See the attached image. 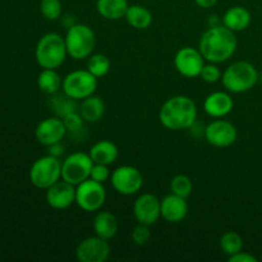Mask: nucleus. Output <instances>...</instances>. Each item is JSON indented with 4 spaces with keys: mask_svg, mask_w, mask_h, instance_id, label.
I'll return each instance as SVG.
<instances>
[{
    "mask_svg": "<svg viewBox=\"0 0 262 262\" xmlns=\"http://www.w3.org/2000/svg\"><path fill=\"white\" fill-rule=\"evenodd\" d=\"M133 214L140 224L151 227L161 217V200L152 193H143L133 204Z\"/></svg>",
    "mask_w": 262,
    "mask_h": 262,
    "instance_id": "14",
    "label": "nucleus"
},
{
    "mask_svg": "<svg viewBox=\"0 0 262 262\" xmlns=\"http://www.w3.org/2000/svg\"><path fill=\"white\" fill-rule=\"evenodd\" d=\"M110 67L112 63L105 54H92L87 60V71L91 72L96 78H102L106 76L110 71Z\"/></svg>",
    "mask_w": 262,
    "mask_h": 262,
    "instance_id": "27",
    "label": "nucleus"
},
{
    "mask_svg": "<svg viewBox=\"0 0 262 262\" xmlns=\"http://www.w3.org/2000/svg\"><path fill=\"white\" fill-rule=\"evenodd\" d=\"M260 79H261V82H262V76H261V77H260Z\"/></svg>",
    "mask_w": 262,
    "mask_h": 262,
    "instance_id": "38",
    "label": "nucleus"
},
{
    "mask_svg": "<svg viewBox=\"0 0 262 262\" xmlns=\"http://www.w3.org/2000/svg\"><path fill=\"white\" fill-rule=\"evenodd\" d=\"M251 20H252L251 13L245 7H241V5L229 8L223 15V25L229 28V30H232L233 32L245 31L246 28L250 27Z\"/></svg>",
    "mask_w": 262,
    "mask_h": 262,
    "instance_id": "19",
    "label": "nucleus"
},
{
    "mask_svg": "<svg viewBox=\"0 0 262 262\" xmlns=\"http://www.w3.org/2000/svg\"><path fill=\"white\" fill-rule=\"evenodd\" d=\"M119 225L118 220L112 212L99 211L94 219V232L97 237L102 239H112L117 235Z\"/></svg>",
    "mask_w": 262,
    "mask_h": 262,
    "instance_id": "20",
    "label": "nucleus"
},
{
    "mask_svg": "<svg viewBox=\"0 0 262 262\" xmlns=\"http://www.w3.org/2000/svg\"><path fill=\"white\" fill-rule=\"evenodd\" d=\"M107 166L109 165L94 163V166H92V169H91V174H90V178L94 179V181H96V182H99V183L104 184L105 182L109 181L110 177H112V174H110V170Z\"/></svg>",
    "mask_w": 262,
    "mask_h": 262,
    "instance_id": "34",
    "label": "nucleus"
},
{
    "mask_svg": "<svg viewBox=\"0 0 262 262\" xmlns=\"http://www.w3.org/2000/svg\"><path fill=\"white\" fill-rule=\"evenodd\" d=\"M128 4L127 0H97V13L107 20H119L125 17Z\"/></svg>",
    "mask_w": 262,
    "mask_h": 262,
    "instance_id": "22",
    "label": "nucleus"
},
{
    "mask_svg": "<svg viewBox=\"0 0 262 262\" xmlns=\"http://www.w3.org/2000/svg\"><path fill=\"white\" fill-rule=\"evenodd\" d=\"M112 186L123 196H133L138 193L143 186V176L132 165H122L115 169L110 177Z\"/></svg>",
    "mask_w": 262,
    "mask_h": 262,
    "instance_id": "10",
    "label": "nucleus"
},
{
    "mask_svg": "<svg viewBox=\"0 0 262 262\" xmlns=\"http://www.w3.org/2000/svg\"><path fill=\"white\" fill-rule=\"evenodd\" d=\"M46 202L54 210H66L76 204V186L66 181H58L46 189Z\"/></svg>",
    "mask_w": 262,
    "mask_h": 262,
    "instance_id": "15",
    "label": "nucleus"
},
{
    "mask_svg": "<svg viewBox=\"0 0 262 262\" xmlns=\"http://www.w3.org/2000/svg\"><path fill=\"white\" fill-rule=\"evenodd\" d=\"M222 71H220L219 67L215 63L205 64L204 68H202L201 71V74H200V77H201L205 82H207V83H215V82H217L219 79H222Z\"/></svg>",
    "mask_w": 262,
    "mask_h": 262,
    "instance_id": "33",
    "label": "nucleus"
},
{
    "mask_svg": "<svg viewBox=\"0 0 262 262\" xmlns=\"http://www.w3.org/2000/svg\"><path fill=\"white\" fill-rule=\"evenodd\" d=\"M66 46L68 55L74 60L89 59L95 49L96 38L91 27L82 23H74L67 30Z\"/></svg>",
    "mask_w": 262,
    "mask_h": 262,
    "instance_id": "5",
    "label": "nucleus"
},
{
    "mask_svg": "<svg viewBox=\"0 0 262 262\" xmlns=\"http://www.w3.org/2000/svg\"><path fill=\"white\" fill-rule=\"evenodd\" d=\"M92 166L94 161L90 154H71L61 163V179L73 186H78L79 183L90 178Z\"/></svg>",
    "mask_w": 262,
    "mask_h": 262,
    "instance_id": "9",
    "label": "nucleus"
},
{
    "mask_svg": "<svg viewBox=\"0 0 262 262\" xmlns=\"http://www.w3.org/2000/svg\"><path fill=\"white\" fill-rule=\"evenodd\" d=\"M188 210L186 199L174 193L168 194L161 200V217L171 224L183 222L188 214Z\"/></svg>",
    "mask_w": 262,
    "mask_h": 262,
    "instance_id": "17",
    "label": "nucleus"
},
{
    "mask_svg": "<svg viewBox=\"0 0 262 262\" xmlns=\"http://www.w3.org/2000/svg\"><path fill=\"white\" fill-rule=\"evenodd\" d=\"M197 5L200 8H204V9H209V8H212L217 3V0H194Z\"/></svg>",
    "mask_w": 262,
    "mask_h": 262,
    "instance_id": "37",
    "label": "nucleus"
},
{
    "mask_svg": "<svg viewBox=\"0 0 262 262\" xmlns=\"http://www.w3.org/2000/svg\"><path fill=\"white\" fill-rule=\"evenodd\" d=\"M234 107V100L228 92L215 91L210 94L204 101V109L207 115L220 119L229 114Z\"/></svg>",
    "mask_w": 262,
    "mask_h": 262,
    "instance_id": "18",
    "label": "nucleus"
},
{
    "mask_svg": "<svg viewBox=\"0 0 262 262\" xmlns=\"http://www.w3.org/2000/svg\"><path fill=\"white\" fill-rule=\"evenodd\" d=\"M229 261L230 262H257V258H256L255 256L251 255V253H247V252H243V251H241V252H238V253H235V255L230 256Z\"/></svg>",
    "mask_w": 262,
    "mask_h": 262,
    "instance_id": "35",
    "label": "nucleus"
},
{
    "mask_svg": "<svg viewBox=\"0 0 262 262\" xmlns=\"http://www.w3.org/2000/svg\"><path fill=\"white\" fill-rule=\"evenodd\" d=\"M170 191L177 196L187 199L188 196H191L192 191H193V183L189 177L184 176V174H178L170 181Z\"/></svg>",
    "mask_w": 262,
    "mask_h": 262,
    "instance_id": "29",
    "label": "nucleus"
},
{
    "mask_svg": "<svg viewBox=\"0 0 262 262\" xmlns=\"http://www.w3.org/2000/svg\"><path fill=\"white\" fill-rule=\"evenodd\" d=\"M197 106L188 96L178 95L166 100L159 112V120L170 130L189 129L196 123Z\"/></svg>",
    "mask_w": 262,
    "mask_h": 262,
    "instance_id": "2",
    "label": "nucleus"
},
{
    "mask_svg": "<svg viewBox=\"0 0 262 262\" xmlns=\"http://www.w3.org/2000/svg\"><path fill=\"white\" fill-rule=\"evenodd\" d=\"M90 156L95 164H104V165H110L118 159L119 151L115 143L112 141L101 140L95 143L90 150Z\"/></svg>",
    "mask_w": 262,
    "mask_h": 262,
    "instance_id": "21",
    "label": "nucleus"
},
{
    "mask_svg": "<svg viewBox=\"0 0 262 262\" xmlns=\"http://www.w3.org/2000/svg\"><path fill=\"white\" fill-rule=\"evenodd\" d=\"M37 84L38 89L43 94L53 96L60 91L61 86H63V79L59 76L56 69H42V72L38 74Z\"/></svg>",
    "mask_w": 262,
    "mask_h": 262,
    "instance_id": "25",
    "label": "nucleus"
},
{
    "mask_svg": "<svg viewBox=\"0 0 262 262\" xmlns=\"http://www.w3.org/2000/svg\"><path fill=\"white\" fill-rule=\"evenodd\" d=\"M260 79L258 72L248 61H235L230 64L222 76L223 86L232 94H243L256 86Z\"/></svg>",
    "mask_w": 262,
    "mask_h": 262,
    "instance_id": "4",
    "label": "nucleus"
},
{
    "mask_svg": "<svg viewBox=\"0 0 262 262\" xmlns=\"http://www.w3.org/2000/svg\"><path fill=\"white\" fill-rule=\"evenodd\" d=\"M67 135V128L61 118H46L37 124L35 129V137L38 143L43 146H51L61 142Z\"/></svg>",
    "mask_w": 262,
    "mask_h": 262,
    "instance_id": "16",
    "label": "nucleus"
},
{
    "mask_svg": "<svg viewBox=\"0 0 262 262\" xmlns=\"http://www.w3.org/2000/svg\"><path fill=\"white\" fill-rule=\"evenodd\" d=\"M109 256V243L96 234L82 241L76 248V258L79 262H105Z\"/></svg>",
    "mask_w": 262,
    "mask_h": 262,
    "instance_id": "13",
    "label": "nucleus"
},
{
    "mask_svg": "<svg viewBox=\"0 0 262 262\" xmlns=\"http://www.w3.org/2000/svg\"><path fill=\"white\" fill-rule=\"evenodd\" d=\"M220 250L227 256H233L243 250V239L238 233L227 232L220 237L219 241Z\"/></svg>",
    "mask_w": 262,
    "mask_h": 262,
    "instance_id": "28",
    "label": "nucleus"
},
{
    "mask_svg": "<svg viewBox=\"0 0 262 262\" xmlns=\"http://www.w3.org/2000/svg\"><path fill=\"white\" fill-rule=\"evenodd\" d=\"M64 154V146L61 145L60 142L54 143V145L49 146V155L55 156V158H60L61 155Z\"/></svg>",
    "mask_w": 262,
    "mask_h": 262,
    "instance_id": "36",
    "label": "nucleus"
},
{
    "mask_svg": "<svg viewBox=\"0 0 262 262\" xmlns=\"http://www.w3.org/2000/svg\"><path fill=\"white\" fill-rule=\"evenodd\" d=\"M61 179V163L51 155L42 156L32 164L30 169V181L36 188L48 189Z\"/></svg>",
    "mask_w": 262,
    "mask_h": 262,
    "instance_id": "6",
    "label": "nucleus"
},
{
    "mask_svg": "<svg viewBox=\"0 0 262 262\" xmlns=\"http://www.w3.org/2000/svg\"><path fill=\"white\" fill-rule=\"evenodd\" d=\"M106 201V191L102 183L89 178L76 186V204L86 212L101 210Z\"/></svg>",
    "mask_w": 262,
    "mask_h": 262,
    "instance_id": "8",
    "label": "nucleus"
},
{
    "mask_svg": "<svg viewBox=\"0 0 262 262\" xmlns=\"http://www.w3.org/2000/svg\"><path fill=\"white\" fill-rule=\"evenodd\" d=\"M97 79L91 72L86 69H78L67 74L63 79L61 90L66 95L76 101L84 100L95 95L97 89Z\"/></svg>",
    "mask_w": 262,
    "mask_h": 262,
    "instance_id": "7",
    "label": "nucleus"
},
{
    "mask_svg": "<svg viewBox=\"0 0 262 262\" xmlns=\"http://www.w3.org/2000/svg\"><path fill=\"white\" fill-rule=\"evenodd\" d=\"M130 237H132V241L135 245H137V246L146 245V243H147L151 238L150 227H148V225L140 224V223H138L137 227L133 228Z\"/></svg>",
    "mask_w": 262,
    "mask_h": 262,
    "instance_id": "32",
    "label": "nucleus"
},
{
    "mask_svg": "<svg viewBox=\"0 0 262 262\" xmlns=\"http://www.w3.org/2000/svg\"><path fill=\"white\" fill-rule=\"evenodd\" d=\"M205 140L214 147H229L237 141L238 132L234 124L224 119H216L204 130Z\"/></svg>",
    "mask_w": 262,
    "mask_h": 262,
    "instance_id": "12",
    "label": "nucleus"
},
{
    "mask_svg": "<svg viewBox=\"0 0 262 262\" xmlns=\"http://www.w3.org/2000/svg\"><path fill=\"white\" fill-rule=\"evenodd\" d=\"M40 10L46 19H59L61 15V2L60 0H41Z\"/></svg>",
    "mask_w": 262,
    "mask_h": 262,
    "instance_id": "30",
    "label": "nucleus"
},
{
    "mask_svg": "<svg viewBox=\"0 0 262 262\" xmlns=\"http://www.w3.org/2000/svg\"><path fill=\"white\" fill-rule=\"evenodd\" d=\"M238 41L235 32L225 27L224 25H217L209 27L199 42V50L201 51L205 60L209 63H224L234 55L237 50Z\"/></svg>",
    "mask_w": 262,
    "mask_h": 262,
    "instance_id": "1",
    "label": "nucleus"
},
{
    "mask_svg": "<svg viewBox=\"0 0 262 262\" xmlns=\"http://www.w3.org/2000/svg\"><path fill=\"white\" fill-rule=\"evenodd\" d=\"M124 18L128 25L136 30H147L152 23V14L150 10L140 4L129 5Z\"/></svg>",
    "mask_w": 262,
    "mask_h": 262,
    "instance_id": "24",
    "label": "nucleus"
},
{
    "mask_svg": "<svg viewBox=\"0 0 262 262\" xmlns=\"http://www.w3.org/2000/svg\"><path fill=\"white\" fill-rule=\"evenodd\" d=\"M67 55L66 40L55 32L43 35L36 45L35 58L42 69H58L63 66Z\"/></svg>",
    "mask_w": 262,
    "mask_h": 262,
    "instance_id": "3",
    "label": "nucleus"
},
{
    "mask_svg": "<svg viewBox=\"0 0 262 262\" xmlns=\"http://www.w3.org/2000/svg\"><path fill=\"white\" fill-rule=\"evenodd\" d=\"M50 106L53 109V112L55 113L56 117L59 118H64L69 113L79 110V106L77 105L76 100L69 97L64 92L63 94H59L58 92V94L53 95V97L50 99Z\"/></svg>",
    "mask_w": 262,
    "mask_h": 262,
    "instance_id": "26",
    "label": "nucleus"
},
{
    "mask_svg": "<svg viewBox=\"0 0 262 262\" xmlns=\"http://www.w3.org/2000/svg\"><path fill=\"white\" fill-rule=\"evenodd\" d=\"M174 66L179 74L187 78H196L201 74L205 66V58L199 49L186 46L178 50L174 58Z\"/></svg>",
    "mask_w": 262,
    "mask_h": 262,
    "instance_id": "11",
    "label": "nucleus"
},
{
    "mask_svg": "<svg viewBox=\"0 0 262 262\" xmlns=\"http://www.w3.org/2000/svg\"><path fill=\"white\" fill-rule=\"evenodd\" d=\"M79 113L86 123H97L105 114V102L99 96H89L82 100L79 105Z\"/></svg>",
    "mask_w": 262,
    "mask_h": 262,
    "instance_id": "23",
    "label": "nucleus"
},
{
    "mask_svg": "<svg viewBox=\"0 0 262 262\" xmlns=\"http://www.w3.org/2000/svg\"><path fill=\"white\" fill-rule=\"evenodd\" d=\"M61 119H63L64 125H66L67 132H71V133H78L79 130L83 128L84 123H86L83 118H82L79 110H77V112H73V113H69L68 115H66V117L61 118Z\"/></svg>",
    "mask_w": 262,
    "mask_h": 262,
    "instance_id": "31",
    "label": "nucleus"
}]
</instances>
